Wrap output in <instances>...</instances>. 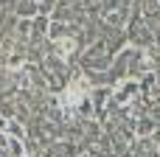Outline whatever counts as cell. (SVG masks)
<instances>
[{
    "label": "cell",
    "mask_w": 160,
    "mask_h": 157,
    "mask_svg": "<svg viewBox=\"0 0 160 157\" xmlns=\"http://www.w3.org/2000/svg\"><path fill=\"white\" fill-rule=\"evenodd\" d=\"M37 11H39V8H37L31 0H22V3H17V14H20V17H34Z\"/></svg>",
    "instance_id": "2"
},
{
    "label": "cell",
    "mask_w": 160,
    "mask_h": 157,
    "mask_svg": "<svg viewBox=\"0 0 160 157\" xmlns=\"http://www.w3.org/2000/svg\"><path fill=\"white\" fill-rule=\"evenodd\" d=\"M6 126L11 129V138H22V135H25V132H22V126H20L17 121H11V124H6Z\"/></svg>",
    "instance_id": "3"
},
{
    "label": "cell",
    "mask_w": 160,
    "mask_h": 157,
    "mask_svg": "<svg viewBox=\"0 0 160 157\" xmlns=\"http://www.w3.org/2000/svg\"><path fill=\"white\" fill-rule=\"evenodd\" d=\"M0 129H6V121H3V118H0Z\"/></svg>",
    "instance_id": "4"
},
{
    "label": "cell",
    "mask_w": 160,
    "mask_h": 157,
    "mask_svg": "<svg viewBox=\"0 0 160 157\" xmlns=\"http://www.w3.org/2000/svg\"><path fill=\"white\" fill-rule=\"evenodd\" d=\"M135 96H138V84H135V81H124V84L112 93V101H115V104H129Z\"/></svg>",
    "instance_id": "1"
}]
</instances>
